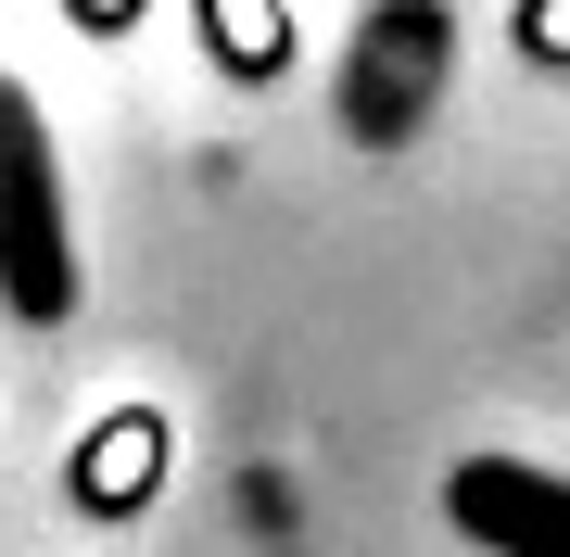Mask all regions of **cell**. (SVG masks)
I'll list each match as a JSON object with an SVG mask.
<instances>
[{
	"label": "cell",
	"mask_w": 570,
	"mask_h": 557,
	"mask_svg": "<svg viewBox=\"0 0 570 557\" xmlns=\"http://www.w3.org/2000/svg\"><path fill=\"white\" fill-rule=\"evenodd\" d=\"M456 533L494 545V557H570V481L532 469V456H469V469L444 481Z\"/></svg>",
	"instance_id": "cell-2"
},
{
	"label": "cell",
	"mask_w": 570,
	"mask_h": 557,
	"mask_svg": "<svg viewBox=\"0 0 570 557\" xmlns=\"http://www.w3.org/2000/svg\"><path fill=\"white\" fill-rule=\"evenodd\" d=\"M0 305L13 317H77V228H63V166H51V127L0 77Z\"/></svg>",
	"instance_id": "cell-1"
}]
</instances>
